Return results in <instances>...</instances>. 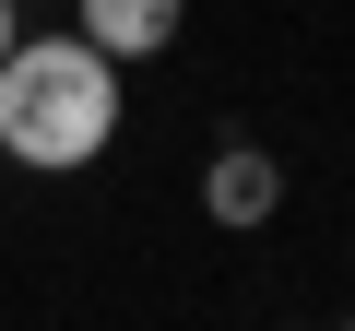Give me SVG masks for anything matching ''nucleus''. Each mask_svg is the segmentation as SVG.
Instances as JSON below:
<instances>
[{"label":"nucleus","instance_id":"f257e3e1","mask_svg":"<svg viewBox=\"0 0 355 331\" xmlns=\"http://www.w3.org/2000/svg\"><path fill=\"white\" fill-rule=\"evenodd\" d=\"M119 142V60L71 24V36H12L0 60V154L12 166H95Z\"/></svg>","mask_w":355,"mask_h":331},{"label":"nucleus","instance_id":"20e7f679","mask_svg":"<svg viewBox=\"0 0 355 331\" xmlns=\"http://www.w3.org/2000/svg\"><path fill=\"white\" fill-rule=\"evenodd\" d=\"M0 60H12V0H0Z\"/></svg>","mask_w":355,"mask_h":331},{"label":"nucleus","instance_id":"7ed1b4c3","mask_svg":"<svg viewBox=\"0 0 355 331\" xmlns=\"http://www.w3.org/2000/svg\"><path fill=\"white\" fill-rule=\"evenodd\" d=\"M272 202H284V166H272L261 142H225V154L202 166V213H214V225H261Z\"/></svg>","mask_w":355,"mask_h":331},{"label":"nucleus","instance_id":"f03ea898","mask_svg":"<svg viewBox=\"0 0 355 331\" xmlns=\"http://www.w3.org/2000/svg\"><path fill=\"white\" fill-rule=\"evenodd\" d=\"M71 24H83L107 60H166L178 24H190V0H71Z\"/></svg>","mask_w":355,"mask_h":331}]
</instances>
